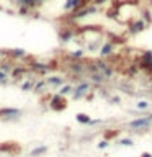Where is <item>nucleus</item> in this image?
Instances as JSON below:
<instances>
[{
	"mask_svg": "<svg viewBox=\"0 0 152 157\" xmlns=\"http://www.w3.org/2000/svg\"><path fill=\"white\" fill-rule=\"evenodd\" d=\"M150 123V118H142V120H137V121H132L131 126L132 128H139V126H144V124H149Z\"/></svg>",
	"mask_w": 152,
	"mask_h": 157,
	"instance_id": "f257e3e1",
	"label": "nucleus"
},
{
	"mask_svg": "<svg viewBox=\"0 0 152 157\" xmlns=\"http://www.w3.org/2000/svg\"><path fill=\"white\" fill-rule=\"evenodd\" d=\"M18 110H2V111H0V115H2V116H17L18 115Z\"/></svg>",
	"mask_w": 152,
	"mask_h": 157,
	"instance_id": "f03ea898",
	"label": "nucleus"
},
{
	"mask_svg": "<svg viewBox=\"0 0 152 157\" xmlns=\"http://www.w3.org/2000/svg\"><path fill=\"white\" fill-rule=\"evenodd\" d=\"M77 120H78V121H83V123H90V120H88L87 115H78Z\"/></svg>",
	"mask_w": 152,
	"mask_h": 157,
	"instance_id": "7ed1b4c3",
	"label": "nucleus"
},
{
	"mask_svg": "<svg viewBox=\"0 0 152 157\" xmlns=\"http://www.w3.org/2000/svg\"><path fill=\"white\" fill-rule=\"evenodd\" d=\"M41 152H44V147H38V149L33 151V155H38V154H41Z\"/></svg>",
	"mask_w": 152,
	"mask_h": 157,
	"instance_id": "20e7f679",
	"label": "nucleus"
},
{
	"mask_svg": "<svg viewBox=\"0 0 152 157\" xmlns=\"http://www.w3.org/2000/svg\"><path fill=\"white\" fill-rule=\"evenodd\" d=\"M110 51H111V46H108V44H106V46L103 48V54H110Z\"/></svg>",
	"mask_w": 152,
	"mask_h": 157,
	"instance_id": "39448f33",
	"label": "nucleus"
},
{
	"mask_svg": "<svg viewBox=\"0 0 152 157\" xmlns=\"http://www.w3.org/2000/svg\"><path fill=\"white\" fill-rule=\"evenodd\" d=\"M146 106H147L146 101H141V103H139V108H146Z\"/></svg>",
	"mask_w": 152,
	"mask_h": 157,
	"instance_id": "423d86ee",
	"label": "nucleus"
},
{
	"mask_svg": "<svg viewBox=\"0 0 152 157\" xmlns=\"http://www.w3.org/2000/svg\"><path fill=\"white\" fill-rule=\"evenodd\" d=\"M142 157H152L150 154H142Z\"/></svg>",
	"mask_w": 152,
	"mask_h": 157,
	"instance_id": "0eeeda50",
	"label": "nucleus"
}]
</instances>
